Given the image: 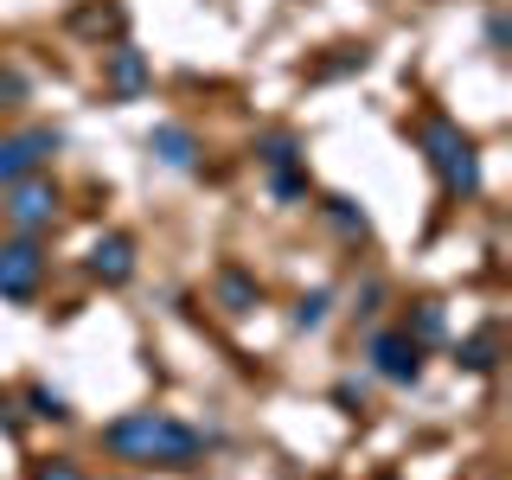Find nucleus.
Instances as JSON below:
<instances>
[{"label":"nucleus","instance_id":"f257e3e1","mask_svg":"<svg viewBox=\"0 0 512 480\" xmlns=\"http://www.w3.org/2000/svg\"><path fill=\"white\" fill-rule=\"evenodd\" d=\"M96 442H103V455L122 461V468H160V474H186L218 448V436H205L199 423H186V416H173V410H128L116 423H103Z\"/></svg>","mask_w":512,"mask_h":480},{"label":"nucleus","instance_id":"f03ea898","mask_svg":"<svg viewBox=\"0 0 512 480\" xmlns=\"http://www.w3.org/2000/svg\"><path fill=\"white\" fill-rule=\"evenodd\" d=\"M416 148H423L429 173H436L442 199L474 205L480 192H487V173H480V141L455 116H423V122H416Z\"/></svg>","mask_w":512,"mask_h":480},{"label":"nucleus","instance_id":"7ed1b4c3","mask_svg":"<svg viewBox=\"0 0 512 480\" xmlns=\"http://www.w3.org/2000/svg\"><path fill=\"white\" fill-rule=\"evenodd\" d=\"M0 218L13 237H52L64 218V186L52 173H26V180L0 186Z\"/></svg>","mask_w":512,"mask_h":480},{"label":"nucleus","instance_id":"20e7f679","mask_svg":"<svg viewBox=\"0 0 512 480\" xmlns=\"http://www.w3.org/2000/svg\"><path fill=\"white\" fill-rule=\"evenodd\" d=\"M45 276H52V250H45V237H0V301L32 308L39 288H45Z\"/></svg>","mask_w":512,"mask_h":480},{"label":"nucleus","instance_id":"39448f33","mask_svg":"<svg viewBox=\"0 0 512 480\" xmlns=\"http://www.w3.org/2000/svg\"><path fill=\"white\" fill-rule=\"evenodd\" d=\"M423 346L410 340L404 327H372L365 333V372H372L378 384H391V391H416L423 384Z\"/></svg>","mask_w":512,"mask_h":480},{"label":"nucleus","instance_id":"423d86ee","mask_svg":"<svg viewBox=\"0 0 512 480\" xmlns=\"http://www.w3.org/2000/svg\"><path fill=\"white\" fill-rule=\"evenodd\" d=\"M154 90V64L141 45H103V96L109 103H141V96Z\"/></svg>","mask_w":512,"mask_h":480},{"label":"nucleus","instance_id":"0eeeda50","mask_svg":"<svg viewBox=\"0 0 512 480\" xmlns=\"http://www.w3.org/2000/svg\"><path fill=\"white\" fill-rule=\"evenodd\" d=\"M64 148V128H20V135H0V186L45 173V160Z\"/></svg>","mask_w":512,"mask_h":480},{"label":"nucleus","instance_id":"6e6552de","mask_svg":"<svg viewBox=\"0 0 512 480\" xmlns=\"http://www.w3.org/2000/svg\"><path fill=\"white\" fill-rule=\"evenodd\" d=\"M135 269H141L135 231H103V237L90 244V256H84V276H90L96 288H128V282H135Z\"/></svg>","mask_w":512,"mask_h":480},{"label":"nucleus","instance_id":"1a4fd4ad","mask_svg":"<svg viewBox=\"0 0 512 480\" xmlns=\"http://www.w3.org/2000/svg\"><path fill=\"white\" fill-rule=\"evenodd\" d=\"M64 32L96 45V52H103V45H122L128 39V7L122 0H77V7L64 13Z\"/></svg>","mask_w":512,"mask_h":480},{"label":"nucleus","instance_id":"9d476101","mask_svg":"<svg viewBox=\"0 0 512 480\" xmlns=\"http://www.w3.org/2000/svg\"><path fill=\"white\" fill-rule=\"evenodd\" d=\"M148 154H154V167H167V173H199L205 167V148H199V135H192L186 122H154L148 128Z\"/></svg>","mask_w":512,"mask_h":480},{"label":"nucleus","instance_id":"9b49d317","mask_svg":"<svg viewBox=\"0 0 512 480\" xmlns=\"http://www.w3.org/2000/svg\"><path fill=\"white\" fill-rule=\"evenodd\" d=\"M212 301L224 314H250V308H263V282H256L244 263H224L212 276Z\"/></svg>","mask_w":512,"mask_h":480},{"label":"nucleus","instance_id":"f8f14e48","mask_svg":"<svg viewBox=\"0 0 512 480\" xmlns=\"http://www.w3.org/2000/svg\"><path fill=\"white\" fill-rule=\"evenodd\" d=\"M314 212L333 224V237H346V244H372V212H365L359 199H346V192H327Z\"/></svg>","mask_w":512,"mask_h":480},{"label":"nucleus","instance_id":"ddd939ff","mask_svg":"<svg viewBox=\"0 0 512 480\" xmlns=\"http://www.w3.org/2000/svg\"><path fill=\"white\" fill-rule=\"evenodd\" d=\"M455 365H461V372H474V378L500 372V320H487L480 333H468V340H455Z\"/></svg>","mask_w":512,"mask_h":480},{"label":"nucleus","instance_id":"4468645a","mask_svg":"<svg viewBox=\"0 0 512 480\" xmlns=\"http://www.w3.org/2000/svg\"><path fill=\"white\" fill-rule=\"evenodd\" d=\"M397 327H404L423 352H429V346H448V308H442V301H429V295H423V301H410Z\"/></svg>","mask_w":512,"mask_h":480},{"label":"nucleus","instance_id":"2eb2a0df","mask_svg":"<svg viewBox=\"0 0 512 480\" xmlns=\"http://www.w3.org/2000/svg\"><path fill=\"white\" fill-rule=\"evenodd\" d=\"M256 167L263 173L308 167V148H301V135H288V128H269V135H256Z\"/></svg>","mask_w":512,"mask_h":480},{"label":"nucleus","instance_id":"dca6fc26","mask_svg":"<svg viewBox=\"0 0 512 480\" xmlns=\"http://www.w3.org/2000/svg\"><path fill=\"white\" fill-rule=\"evenodd\" d=\"M20 404H26V423H71V397L52 391V384H26L20 391Z\"/></svg>","mask_w":512,"mask_h":480},{"label":"nucleus","instance_id":"f3484780","mask_svg":"<svg viewBox=\"0 0 512 480\" xmlns=\"http://www.w3.org/2000/svg\"><path fill=\"white\" fill-rule=\"evenodd\" d=\"M333 301H340L333 288H308V295L295 301V314H288V327H295V333H320L333 320Z\"/></svg>","mask_w":512,"mask_h":480},{"label":"nucleus","instance_id":"a211bd4d","mask_svg":"<svg viewBox=\"0 0 512 480\" xmlns=\"http://www.w3.org/2000/svg\"><path fill=\"white\" fill-rule=\"evenodd\" d=\"M384 301H391V288H384V282L372 276V282L359 288V295H352V308H346V320H352V327H365V333H372V327H378V314H384Z\"/></svg>","mask_w":512,"mask_h":480},{"label":"nucleus","instance_id":"6ab92c4d","mask_svg":"<svg viewBox=\"0 0 512 480\" xmlns=\"http://www.w3.org/2000/svg\"><path fill=\"white\" fill-rule=\"evenodd\" d=\"M269 199H276V205H301V199H314V180H308V167L269 173Z\"/></svg>","mask_w":512,"mask_h":480},{"label":"nucleus","instance_id":"aec40b11","mask_svg":"<svg viewBox=\"0 0 512 480\" xmlns=\"http://www.w3.org/2000/svg\"><path fill=\"white\" fill-rule=\"evenodd\" d=\"M327 397H333V410H340V416H352V423H365V416H372V391H365L359 378H340Z\"/></svg>","mask_w":512,"mask_h":480},{"label":"nucleus","instance_id":"412c9836","mask_svg":"<svg viewBox=\"0 0 512 480\" xmlns=\"http://www.w3.org/2000/svg\"><path fill=\"white\" fill-rule=\"evenodd\" d=\"M480 45H487V58L512 52V13L506 7H487V20H480Z\"/></svg>","mask_w":512,"mask_h":480},{"label":"nucleus","instance_id":"4be33fe9","mask_svg":"<svg viewBox=\"0 0 512 480\" xmlns=\"http://www.w3.org/2000/svg\"><path fill=\"white\" fill-rule=\"evenodd\" d=\"M32 103V77L20 71V64H0V116H13V109Z\"/></svg>","mask_w":512,"mask_h":480},{"label":"nucleus","instance_id":"5701e85b","mask_svg":"<svg viewBox=\"0 0 512 480\" xmlns=\"http://www.w3.org/2000/svg\"><path fill=\"white\" fill-rule=\"evenodd\" d=\"M26 480H90V474H84V461H71V455H39L26 468Z\"/></svg>","mask_w":512,"mask_h":480},{"label":"nucleus","instance_id":"b1692460","mask_svg":"<svg viewBox=\"0 0 512 480\" xmlns=\"http://www.w3.org/2000/svg\"><path fill=\"white\" fill-rule=\"evenodd\" d=\"M0 436H13V442L26 436V410H20V397H7V391H0Z\"/></svg>","mask_w":512,"mask_h":480},{"label":"nucleus","instance_id":"393cba45","mask_svg":"<svg viewBox=\"0 0 512 480\" xmlns=\"http://www.w3.org/2000/svg\"><path fill=\"white\" fill-rule=\"evenodd\" d=\"M103 480H128V474H103Z\"/></svg>","mask_w":512,"mask_h":480}]
</instances>
